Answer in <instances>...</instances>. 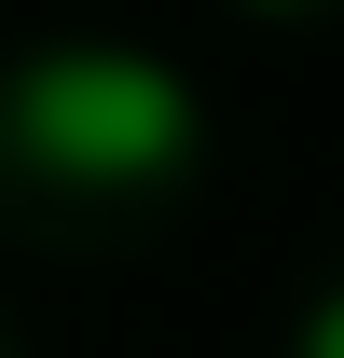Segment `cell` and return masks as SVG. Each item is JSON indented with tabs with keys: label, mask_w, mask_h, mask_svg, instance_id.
Instances as JSON below:
<instances>
[{
	"label": "cell",
	"mask_w": 344,
	"mask_h": 358,
	"mask_svg": "<svg viewBox=\"0 0 344 358\" xmlns=\"http://www.w3.org/2000/svg\"><path fill=\"white\" fill-rule=\"evenodd\" d=\"M14 110L69 179H179V152H193V96L138 55H42Z\"/></svg>",
	"instance_id": "1"
},
{
	"label": "cell",
	"mask_w": 344,
	"mask_h": 358,
	"mask_svg": "<svg viewBox=\"0 0 344 358\" xmlns=\"http://www.w3.org/2000/svg\"><path fill=\"white\" fill-rule=\"evenodd\" d=\"M303 358H344V289L317 303V331H303Z\"/></svg>",
	"instance_id": "2"
}]
</instances>
